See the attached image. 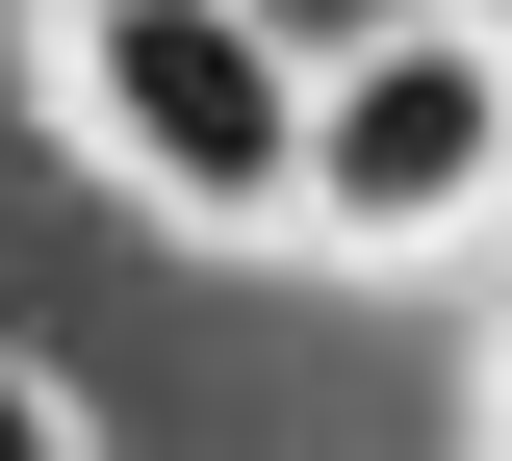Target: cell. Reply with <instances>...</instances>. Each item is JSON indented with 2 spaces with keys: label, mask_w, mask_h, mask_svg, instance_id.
Segmentation results:
<instances>
[{
  "label": "cell",
  "mask_w": 512,
  "mask_h": 461,
  "mask_svg": "<svg viewBox=\"0 0 512 461\" xmlns=\"http://www.w3.org/2000/svg\"><path fill=\"white\" fill-rule=\"evenodd\" d=\"M487 205H512V26H487V0H410V26L308 52L282 231H333V257H461Z\"/></svg>",
  "instance_id": "obj_1"
},
{
  "label": "cell",
  "mask_w": 512,
  "mask_h": 461,
  "mask_svg": "<svg viewBox=\"0 0 512 461\" xmlns=\"http://www.w3.org/2000/svg\"><path fill=\"white\" fill-rule=\"evenodd\" d=\"M52 77H77V129H103L128 205H180V231H282L308 52H282L256 0H52Z\"/></svg>",
  "instance_id": "obj_2"
},
{
  "label": "cell",
  "mask_w": 512,
  "mask_h": 461,
  "mask_svg": "<svg viewBox=\"0 0 512 461\" xmlns=\"http://www.w3.org/2000/svg\"><path fill=\"white\" fill-rule=\"evenodd\" d=\"M0 461H77V410H52V385H26V359H0Z\"/></svg>",
  "instance_id": "obj_3"
},
{
  "label": "cell",
  "mask_w": 512,
  "mask_h": 461,
  "mask_svg": "<svg viewBox=\"0 0 512 461\" xmlns=\"http://www.w3.org/2000/svg\"><path fill=\"white\" fill-rule=\"evenodd\" d=\"M487 436H512V410H487Z\"/></svg>",
  "instance_id": "obj_4"
}]
</instances>
